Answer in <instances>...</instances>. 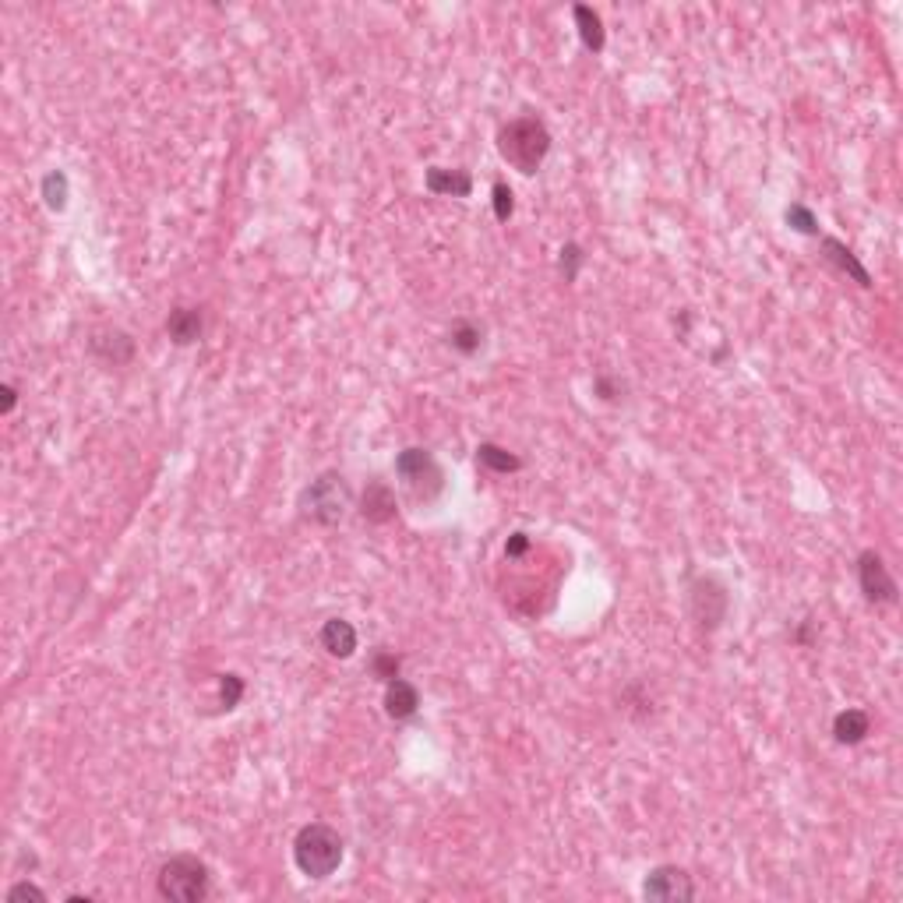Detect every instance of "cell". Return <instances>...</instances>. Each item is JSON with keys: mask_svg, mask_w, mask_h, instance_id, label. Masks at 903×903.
<instances>
[{"mask_svg": "<svg viewBox=\"0 0 903 903\" xmlns=\"http://www.w3.org/2000/svg\"><path fill=\"white\" fill-rule=\"evenodd\" d=\"M39 191H43V202L50 212H64L68 209V198H71V180L64 170H50L43 177V184H39Z\"/></svg>", "mask_w": 903, "mask_h": 903, "instance_id": "obj_19", "label": "cell"}, {"mask_svg": "<svg viewBox=\"0 0 903 903\" xmlns=\"http://www.w3.org/2000/svg\"><path fill=\"white\" fill-rule=\"evenodd\" d=\"M491 195H494V219H498V223H508V219H512V212H515L512 187H508L505 180H494Z\"/></svg>", "mask_w": 903, "mask_h": 903, "instance_id": "obj_24", "label": "cell"}, {"mask_svg": "<svg viewBox=\"0 0 903 903\" xmlns=\"http://www.w3.org/2000/svg\"><path fill=\"white\" fill-rule=\"evenodd\" d=\"M346 844L329 822H307L293 836V861L307 879H329L343 865Z\"/></svg>", "mask_w": 903, "mask_h": 903, "instance_id": "obj_2", "label": "cell"}, {"mask_svg": "<svg viewBox=\"0 0 903 903\" xmlns=\"http://www.w3.org/2000/svg\"><path fill=\"white\" fill-rule=\"evenodd\" d=\"M858 583L868 604H896V579L889 575V565L882 561L879 551L858 554Z\"/></svg>", "mask_w": 903, "mask_h": 903, "instance_id": "obj_8", "label": "cell"}, {"mask_svg": "<svg viewBox=\"0 0 903 903\" xmlns=\"http://www.w3.org/2000/svg\"><path fill=\"white\" fill-rule=\"evenodd\" d=\"M396 473L399 480H403L406 487H410L417 498L431 501L441 494V487H445V473H441L438 459L427 452V448H403L396 456Z\"/></svg>", "mask_w": 903, "mask_h": 903, "instance_id": "obj_5", "label": "cell"}, {"mask_svg": "<svg viewBox=\"0 0 903 903\" xmlns=\"http://www.w3.org/2000/svg\"><path fill=\"white\" fill-rule=\"evenodd\" d=\"M586 265V251L579 244H565L558 251V269H561V276H565V283H575V279H579V269H583Z\"/></svg>", "mask_w": 903, "mask_h": 903, "instance_id": "obj_22", "label": "cell"}, {"mask_svg": "<svg viewBox=\"0 0 903 903\" xmlns=\"http://www.w3.org/2000/svg\"><path fill=\"white\" fill-rule=\"evenodd\" d=\"M202 329H205V314L202 307H173L170 318H166V336L173 339L177 346H191L202 339Z\"/></svg>", "mask_w": 903, "mask_h": 903, "instance_id": "obj_11", "label": "cell"}, {"mask_svg": "<svg viewBox=\"0 0 903 903\" xmlns=\"http://www.w3.org/2000/svg\"><path fill=\"white\" fill-rule=\"evenodd\" d=\"M424 184L431 195H441V198H470L473 195V177L466 170L431 166V170L424 173Z\"/></svg>", "mask_w": 903, "mask_h": 903, "instance_id": "obj_12", "label": "cell"}, {"mask_svg": "<svg viewBox=\"0 0 903 903\" xmlns=\"http://www.w3.org/2000/svg\"><path fill=\"white\" fill-rule=\"evenodd\" d=\"M593 389H597L600 399H607V403H614V399L621 396V385L618 381H611L607 374H597V381H593Z\"/></svg>", "mask_w": 903, "mask_h": 903, "instance_id": "obj_27", "label": "cell"}, {"mask_svg": "<svg viewBox=\"0 0 903 903\" xmlns=\"http://www.w3.org/2000/svg\"><path fill=\"white\" fill-rule=\"evenodd\" d=\"M551 131L540 117H515L508 120L498 131V152L512 170H519L523 177H533V173L544 166V159L551 156Z\"/></svg>", "mask_w": 903, "mask_h": 903, "instance_id": "obj_1", "label": "cell"}, {"mask_svg": "<svg viewBox=\"0 0 903 903\" xmlns=\"http://www.w3.org/2000/svg\"><path fill=\"white\" fill-rule=\"evenodd\" d=\"M572 18H575V25H579V39H583L586 50H590V53H604V46H607L604 18H600L597 11L590 8V4H575Z\"/></svg>", "mask_w": 903, "mask_h": 903, "instance_id": "obj_17", "label": "cell"}, {"mask_svg": "<svg viewBox=\"0 0 903 903\" xmlns=\"http://www.w3.org/2000/svg\"><path fill=\"white\" fill-rule=\"evenodd\" d=\"M727 590L720 579L713 575H695L692 583H688V614L692 621L702 628V632H717L727 618Z\"/></svg>", "mask_w": 903, "mask_h": 903, "instance_id": "obj_6", "label": "cell"}, {"mask_svg": "<svg viewBox=\"0 0 903 903\" xmlns=\"http://www.w3.org/2000/svg\"><path fill=\"white\" fill-rule=\"evenodd\" d=\"M240 699H244V678L240 674H223L219 678V702H223V709H237Z\"/></svg>", "mask_w": 903, "mask_h": 903, "instance_id": "obj_25", "label": "cell"}, {"mask_svg": "<svg viewBox=\"0 0 903 903\" xmlns=\"http://www.w3.org/2000/svg\"><path fill=\"white\" fill-rule=\"evenodd\" d=\"M0 396H4V399H0V413H11L18 406V389H15V385H0Z\"/></svg>", "mask_w": 903, "mask_h": 903, "instance_id": "obj_29", "label": "cell"}, {"mask_svg": "<svg viewBox=\"0 0 903 903\" xmlns=\"http://www.w3.org/2000/svg\"><path fill=\"white\" fill-rule=\"evenodd\" d=\"M353 505V491L339 470H325L300 491V512L318 526H339Z\"/></svg>", "mask_w": 903, "mask_h": 903, "instance_id": "obj_4", "label": "cell"}, {"mask_svg": "<svg viewBox=\"0 0 903 903\" xmlns=\"http://www.w3.org/2000/svg\"><path fill=\"white\" fill-rule=\"evenodd\" d=\"M448 346L456 353H463V357H473V353L484 346V329H480L477 321H456L452 325V332H448Z\"/></svg>", "mask_w": 903, "mask_h": 903, "instance_id": "obj_20", "label": "cell"}, {"mask_svg": "<svg viewBox=\"0 0 903 903\" xmlns=\"http://www.w3.org/2000/svg\"><path fill=\"white\" fill-rule=\"evenodd\" d=\"M399 667H403V660H399L396 653H389V650H378L371 657V674L378 681H385V685H389L392 678H399Z\"/></svg>", "mask_w": 903, "mask_h": 903, "instance_id": "obj_23", "label": "cell"}, {"mask_svg": "<svg viewBox=\"0 0 903 903\" xmlns=\"http://www.w3.org/2000/svg\"><path fill=\"white\" fill-rule=\"evenodd\" d=\"M22 900H36V903H46V893L43 889L36 886V882H29V879H22V882H15V886L8 889V903H22Z\"/></svg>", "mask_w": 903, "mask_h": 903, "instance_id": "obj_26", "label": "cell"}, {"mask_svg": "<svg viewBox=\"0 0 903 903\" xmlns=\"http://www.w3.org/2000/svg\"><path fill=\"white\" fill-rule=\"evenodd\" d=\"M318 639H321V646H325V653L336 660H350L353 653H357V628H353L346 618H329L321 625Z\"/></svg>", "mask_w": 903, "mask_h": 903, "instance_id": "obj_14", "label": "cell"}, {"mask_svg": "<svg viewBox=\"0 0 903 903\" xmlns=\"http://www.w3.org/2000/svg\"><path fill=\"white\" fill-rule=\"evenodd\" d=\"M872 734V717H868V709H840L833 717V738L840 745H861V741Z\"/></svg>", "mask_w": 903, "mask_h": 903, "instance_id": "obj_16", "label": "cell"}, {"mask_svg": "<svg viewBox=\"0 0 903 903\" xmlns=\"http://www.w3.org/2000/svg\"><path fill=\"white\" fill-rule=\"evenodd\" d=\"M156 889L163 900L173 903H202L212 893V875L198 854H173L159 865Z\"/></svg>", "mask_w": 903, "mask_h": 903, "instance_id": "obj_3", "label": "cell"}, {"mask_svg": "<svg viewBox=\"0 0 903 903\" xmlns=\"http://www.w3.org/2000/svg\"><path fill=\"white\" fill-rule=\"evenodd\" d=\"M417 709H420V692L413 681L392 678L389 685H385V713H389L392 720H413L417 717Z\"/></svg>", "mask_w": 903, "mask_h": 903, "instance_id": "obj_15", "label": "cell"}, {"mask_svg": "<svg viewBox=\"0 0 903 903\" xmlns=\"http://www.w3.org/2000/svg\"><path fill=\"white\" fill-rule=\"evenodd\" d=\"M822 258H826L829 265H836V269L844 272V276H851L858 286H872V276H868V269L858 262V254L851 251V247L844 244V240H836V237H822Z\"/></svg>", "mask_w": 903, "mask_h": 903, "instance_id": "obj_13", "label": "cell"}, {"mask_svg": "<svg viewBox=\"0 0 903 903\" xmlns=\"http://www.w3.org/2000/svg\"><path fill=\"white\" fill-rule=\"evenodd\" d=\"M477 463L491 473H519L523 470V459L508 452V448L494 445V441H480L477 445Z\"/></svg>", "mask_w": 903, "mask_h": 903, "instance_id": "obj_18", "label": "cell"}, {"mask_svg": "<svg viewBox=\"0 0 903 903\" xmlns=\"http://www.w3.org/2000/svg\"><path fill=\"white\" fill-rule=\"evenodd\" d=\"M784 219H787V226H791V230L805 233V237H819V216H815L808 205H801V202L787 205Z\"/></svg>", "mask_w": 903, "mask_h": 903, "instance_id": "obj_21", "label": "cell"}, {"mask_svg": "<svg viewBox=\"0 0 903 903\" xmlns=\"http://www.w3.org/2000/svg\"><path fill=\"white\" fill-rule=\"evenodd\" d=\"M642 896L660 903H685L695 900V882L681 865H657L642 882Z\"/></svg>", "mask_w": 903, "mask_h": 903, "instance_id": "obj_7", "label": "cell"}, {"mask_svg": "<svg viewBox=\"0 0 903 903\" xmlns=\"http://www.w3.org/2000/svg\"><path fill=\"white\" fill-rule=\"evenodd\" d=\"M526 551H530V537H526V533H512V537H508V544H505L508 558H523Z\"/></svg>", "mask_w": 903, "mask_h": 903, "instance_id": "obj_28", "label": "cell"}, {"mask_svg": "<svg viewBox=\"0 0 903 903\" xmlns=\"http://www.w3.org/2000/svg\"><path fill=\"white\" fill-rule=\"evenodd\" d=\"M360 515H364L367 523H374V526L392 523V519L399 515L396 491H392V487L385 484V480H378V477L367 480L364 494H360Z\"/></svg>", "mask_w": 903, "mask_h": 903, "instance_id": "obj_10", "label": "cell"}, {"mask_svg": "<svg viewBox=\"0 0 903 903\" xmlns=\"http://www.w3.org/2000/svg\"><path fill=\"white\" fill-rule=\"evenodd\" d=\"M89 350H92V357H99L103 364L120 367V364H131V360H135L138 346L124 329H96L89 336Z\"/></svg>", "mask_w": 903, "mask_h": 903, "instance_id": "obj_9", "label": "cell"}]
</instances>
